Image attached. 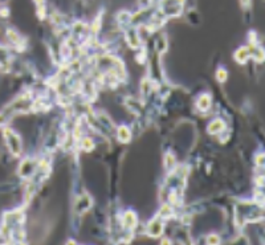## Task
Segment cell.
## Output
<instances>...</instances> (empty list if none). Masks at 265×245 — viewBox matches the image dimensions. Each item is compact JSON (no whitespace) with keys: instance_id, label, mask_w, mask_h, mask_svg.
I'll use <instances>...</instances> for the list:
<instances>
[{"instance_id":"1","label":"cell","mask_w":265,"mask_h":245,"mask_svg":"<svg viewBox=\"0 0 265 245\" xmlns=\"http://www.w3.org/2000/svg\"><path fill=\"white\" fill-rule=\"evenodd\" d=\"M25 214L23 210L8 211L3 215V223L0 225V237L7 243H23Z\"/></svg>"},{"instance_id":"2","label":"cell","mask_w":265,"mask_h":245,"mask_svg":"<svg viewBox=\"0 0 265 245\" xmlns=\"http://www.w3.org/2000/svg\"><path fill=\"white\" fill-rule=\"evenodd\" d=\"M263 214L260 212V204L259 203H240L237 205L236 210V219H237V224L244 225L247 223H253V221L260 220Z\"/></svg>"},{"instance_id":"3","label":"cell","mask_w":265,"mask_h":245,"mask_svg":"<svg viewBox=\"0 0 265 245\" xmlns=\"http://www.w3.org/2000/svg\"><path fill=\"white\" fill-rule=\"evenodd\" d=\"M185 5L186 0H159L158 14L166 20L171 17H178L183 14Z\"/></svg>"},{"instance_id":"4","label":"cell","mask_w":265,"mask_h":245,"mask_svg":"<svg viewBox=\"0 0 265 245\" xmlns=\"http://www.w3.org/2000/svg\"><path fill=\"white\" fill-rule=\"evenodd\" d=\"M3 137H4L5 146H7L8 151L14 156L19 158L23 153V142H21L19 134L12 130L11 127L5 126V127H3Z\"/></svg>"},{"instance_id":"5","label":"cell","mask_w":265,"mask_h":245,"mask_svg":"<svg viewBox=\"0 0 265 245\" xmlns=\"http://www.w3.org/2000/svg\"><path fill=\"white\" fill-rule=\"evenodd\" d=\"M39 167V162L35 159H24L19 166V170H17V175L23 178V179L30 180L32 176L35 175L36 171Z\"/></svg>"},{"instance_id":"6","label":"cell","mask_w":265,"mask_h":245,"mask_svg":"<svg viewBox=\"0 0 265 245\" xmlns=\"http://www.w3.org/2000/svg\"><path fill=\"white\" fill-rule=\"evenodd\" d=\"M5 39L11 45H14V48L17 50H23L25 46V39L23 36L15 31L14 28H7L5 30Z\"/></svg>"},{"instance_id":"7","label":"cell","mask_w":265,"mask_h":245,"mask_svg":"<svg viewBox=\"0 0 265 245\" xmlns=\"http://www.w3.org/2000/svg\"><path fill=\"white\" fill-rule=\"evenodd\" d=\"M125 40L133 49H140L142 46V39H140L138 30L135 28L134 25H131V27L125 30Z\"/></svg>"},{"instance_id":"8","label":"cell","mask_w":265,"mask_h":245,"mask_svg":"<svg viewBox=\"0 0 265 245\" xmlns=\"http://www.w3.org/2000/svg\"><path fill=\"white\" fill-rule=\"evenodd\" d=\"M163 230H165V219H162L159 215L156 216L155 219L149 223L147 228H146V232L147 235L151 236V237H159L162 233H163Z\"/></svg>"},{"instance_id":"9","label":"cell","mask_w":265,"mask_h":245,"mask_svg":"<svg viewBox=\"0 0 265 245\" xmlns=\"http://www.w3.org/2000/svg\"><path fill=\"white\" fill-rule=\"evenodd\" d=\"M11 62H12V55L11 52L4 45L0 44V69L8 72L11 68Z\"/></svg>"},{"instance_id":"10","label":"cell","mask_w":265,"mask_h":245,"mask_svg":"<svg viewBox=\"0 0 265 245\" xmlns=\"http://www.w3.org/2000/svg\"><path fill=\"white\" fill-rule=\"evenodd\" d=\"M90 207H92V199L86 194H84L76 201V212H78V214H85Z\"/></svg>"},{"instance_id":"11","label":"cell","mask_w":265,"mask_h":245,"mask_svg":"<svg viewBox=\"0 0 265 245\" xmlns=\"http://www.w3.org/2000/svg\"><path fill=\"white\" fill-rule=\"evenodd\" d=\"M135 225H137V216H135L134 212L131 211H127L125 212V215L122 216V227L125 230H134Z\"/></svg>"},{"instance_id":"12","label":"cell","mask_w":265,"mask_h":245,"mask_svg":"<svg viewBox=\"0 0 265 245\" xmlns=\"http://www.w3.org/2000/svg\"><path fill=\"white\" fill-rule=\"evenodd\" d=\"M252 59V55H250L249 46H241L235 52V60L239 62V64H245L247 61Z\"/></svg>"},{"instance_id":"13","label":"cell","mask_w":265,"mask_h":245,"mask_svg":"<svg viewBox=\"0 0 265 245\" xmlns=\"http://www.w3.org/2000/svg\"><path fill=\"white\" fill-rule=\"evenodd\" d=\"M225 129V123L224 121L221 120H215L211 122L210 125H208V133L210 134H219V133H221V131Z\"/></svg>"},{"instance_id":"14","label":"cell","mask_w":265,"mask_h":245,"mask_svg":"<svg viewBox=\"0 0 265 245\" xmlns=\"http://www.w3.org/2000/svg\"><path fill=\"white\" fill-rule=\"evenodd\" d=\"M36 4V14L40 20H44L47 16V1L45 0H33Z\"/></svg>"},{"instance_id":"15","label":"cell","mask_w":265,"mask_h":245,"mask_svg":"<svg viewBox=\"0 0 265 245\" xmlns=\"http://www.w3.org/2000/svg\"><path fill=\"white\" fill-rule=\"evenodd\" d=\"M117 135H118V139H120L122 143H127V142H130L131 139V133L126 126H120V127H118V131H117Z\"/></svg>"},{"instance_id":"16","label":"cell","mask_w":265,"mask_h":245,"mask_svg":"<svg viewBox=\"0 0 265 245\" xmlns=\"http://www.w3.org/2000/svg\"><path fill=\"white\" fill-rule=\"evenodd\" d=\"M196 106H198V109L202 111H205L210 109L211 106V97L208 94H203L202 97H200L199 100H198V104H196Z\"/></svg>"},{"instance_id":"17","label":"cell","mask_w":265,"mask_h":245,"mask_svg":"<svg viewBox=\"0 0 265 245\" xmlns=\"http://www.w3.org/2000/svg\"><path fill=\"white\" fill-rule=\"evenodd\" d=\"M216 78H218L219 82H225L227 78H228V73H227V70L223 69V68L218 69V72H216Z\"/></svg>"},{"instance_id":"18","label":"cell","mask_w":265,"mask_h":245,"mask_svg":"<svg viewBox=\"0 0 265 245\" xmlns=\"http://www.w3.org/2000/svg\"><path fill=\"white\" fill-rule=\"evenodd\" d=\"M165 166H166V168H167L169 171L175 166V159H174V155H172V154H167V155H166Z\"/></svg>"},{"instance_id":"19","label":"cell","mask_w":265,"mask_h":245,"mask_svg":"<svg viewBox=\"0 0 265 245\" xmlns=\"http://www.w3.org/2000/svg\"><path fill=\"white\" fill-rule=\"evenodd\" d=\"M10 120H11V118L8 117V115L5 114L4 111H3V110L0 111V127H1V129L7 126V123L10 122Z\"/></svg>"},{"instance_id":"20","label":"cell","mask_w":265,"mask_h":245,"mask_svg":"<svg viewBox=\"0 0 265 245\" xmlns=\"http://www.w3.org/2000/svg\"><path fill=\"white\" fill-rule=\"evenodd\" d=\"M82 149L86 151L93 150V142H92L90 138H84V139H82Z\"/></svg>"},{"instance_id":"21","label":"cell","mask_w":265,"mask_h":245,"mask_svg":"<svg viewBox=\"0 0 265 245\" xmlns=\"http://www.w3.org/2000/svg\"><path fill=\"white\" fill-rule=\"evenodd\" d=\"M219 240H220V239H219V236L218 235H210L207 237V243H208V244H218Z\"/></svg>"},{"instance_id":"22","label":"cell","mask_w":265,"mask_h":245,"mask_svg":"<svg viewBox=\"0 0 265 245\" xmlns=\"http://www.w3.org/2000/svg\"><path fill=\"white\" fill-rule=\"evenodd\" d=\"M240 4H241V7H243V8L248 10V8H250L252 0H240Z\"/></svg>"}]
</instances>
